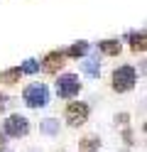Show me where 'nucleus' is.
I'll list each match as a JSON object with an SVG mask.
<instances>
[{
	"instance_id": "ddd939ff",
	"label": "nucleus",
	"mask_w": 147,
	"mask_h": 152,
	"mask_svg": "<svg viewBox=\"0 0 147 152\" xmlns=\"http://www.w3.org/2000/svg\"><path fill=\"white\" fill-rule=\"evenodd\" d=\"M132 52H145V32L132 34Z\"/></svg>"
},
{
	"instance_id": "9d476101",
	"label": "nucleus",
	"mask_w": 147,
	"mask_h": 152,
	"mask_svg": "<svg viewBox=\"0 0 147 152\" xmlns=\"http://www.w3.org/2000/svg\"><path fill=\"white\" fill-rule=\"evenodd\" d=\"M83 71L88 74V76H98V71H101V64H98V59H93V56H91V59H83Z\"/></svg>"
},
{
	"instance_id": "6e6552de",
	"label": "nucleus",
	"mask_w": 147,
	"mask_h": 152,
	"mask_svg": "<svg viewBox=\"0 0 147 152\" xmlns=\"http://www.w3.org/2000/svg\"><path fill=\"white\" fill-rule=\"evenodd\" d=\"M98 145H101V140L93 137V135H88V137H83V140H81L78 150H81V152H93V150H98Z\"/></svg>"
},
{
	"instance_id": "0eeeda50",
	"label": "nucleus",
	"mask_w": 147,
	"mask_h": 152,
	"mask_svg": "<svg viewBox=\"0 0 147 152\" xmlns=\"http://www.w3.org/2000/svg\"><path fill=\"white\" fill-rule=\"evenodd\" d=\"M39 132H44V135H56V132H59V120L47 118L42 125H39Z\"/></svg>"
},
{
	"instance_id": "39448f33",
	"label": "nucleus",
	"mask_w": 147,
	"mask_h": 152,
	"mask_svg": "<svg viewBox=\"0 0 147 152\" xmlns=\"http://www.w3.org/2000/svg\"><path fill=\"white\" fill-rule=\"evenodd\" d=\"M88 118V106L86 103H71V106L66 108V120L71 123V125H83Z\"/></svg>"
},
{
	"instance_id": "7ed1b4c3",
	"label": "nucleus",
	"mask_w": 147,
	"mask_h": 152,
	"mask_svg": "<svg viewBox=\"0 0 147 152\" xmlns=\"http://www.w3.org/2000/svg\"><path fill=\"white\" fill-rule=\"evenodd\" d=\"M78 91H81V81H78V76H74V74L59 76V81H56V93H59L61 98H71V96H76Z\"/></svg>"
},
{
	"instance_id": "2eb2a0df",
	"label": "nucleus",
	"mask_w": 147,
	"mask_h": 152,
	"mask_svg": "<svg viewBox=\"0 0 147 152\" xmlns=\"http://www.w3.org/2000/svg\"><path fill=\"white\" fill-rule=\"evenodd\" d=\"M123 137H125V142H127V145H132V142H135V140H132V132H130V130H125V135H123Z\"/></svg>"
},
{
	"instance_id": "dca6fc26",
	"label": "nucleus",
	"mask_w": 147,
	"mask_h": 152,
	"mask_svg": "<svg viewBox=\"0 0 147 152\" xmlns=\"http://www.w3.org/2000/svg\"><path fill=\"white\" fill-rule=\"evenodd\" d=\"M118 123H120V125H125V123H127V115H125V113H123V115H118Z\"/></svg>"
},
{
	"instance_id": "20e7f679",
	"label": "nucleus",
	"mask_w": 147,
	"mask_h": 152,
	"mask_svg": "<svg viewBox=\"0 0 147 152\" xmlns=\"http://www.w3.org/2000/svg\"><path fill=\"white\" fill-rule=\"evenodd\" d=\"M27 130H29V123H27V118H22V115H10V118L5 120V132H7L10 137L27 135Z\"/></svg>"
},
{
	"instance_id": "f3484780",
	"label": "nucleus",
	"mask_w": 147,
	"mask_h": 152,
	"mask_svg": "<svg viewBox=\"0 0 147 152\" xmlns=\"http://www.w3.org/2000/svg\"><path fill=\"white\" fill-rule=\"evenodd\" d=\"M5 103H7V98L3 96V93H0V110H3V108H5Z\"/></svg>"
},
{
	"instance_id": "1a4fd4ad",
	"label": "nucleus",
	"mask_w": 147,
	"mask_h": 152,
	"mask_svg": "<svg viewBox=\"0 0 147 152\" xmlns=\"http://www.w3.org/2000/svg\"><path fill=\"white\" fill-rule=\"evenodd\" d=\"M101 52L110 54V56L120 54V42H115V39H105V42H101Z\"/></svg>"
},
{
	"instance_id": "f8f14e48",
	"label": "nucleus",
	"mask_w": 147,
	"mask_h": 152,
	"mask_svg": "<svg viewBox=\"0 0 147 152\" xmlns=\"http://www.w3.org/2000/svg\"><path fill=\"white\" fill-rule=\"evenodd\" d=\"M0 81H3V83H15V81H20V69H7V71H3V74H0Z\"/></svg>"
},
{
	"instance_id": "f03ea898",
	"label": "nucleus",
	"mask_w": 147,
	"mask_h": 152,
	"mask_svg": "<svg viewBox=\"0 0 147 152\" xmlns=\"http://www.w3.org/2000/svg\"><path fill=\"white\" fill-rule=\"evenodd\" d=\"M22 96H25V103L29 108H42V106H47V101H49V91H47L44 83H32V86L25 88Z\"/></svg>"
},
{
	"instance_id": "f257e3e1",
	"label": "nucleus",
	"mask_w": 147,
	"mask_h": 152,
	"mask_svg": "<svg viewBox=\"0 0 147 152\" xmlns=\"http://www.w3.org/2000/svg\"><path fill=\"white\" fill-rule=\"evenodd\" d=\"M135 81H137V74L132 66H120V69L113 71V91H118V93L130 91L135 86Z\"/></svg>"
},
{
	"instance_id": "a211bd4d",
	"label": "nucleus",
	"mask_w": 147,
	"mask_h": 152,
	"mask_svg": "<svg viewBox=\"0 0 147 152\" xmlns=\"http://www.w3.org/2000/svg\"><path fill=\"white\" fill-rule=\"evenodd\" d=\"M3 147H5V137L0 135V150H3Z\"/></svg>"
},
{
	"instance_id": "423d86ee",
	"label": "nucleus",
	"mask_w": 147,
	"mask_h": 152,
	"mask_svg": "<svg viewBox=\"0 0 147 152\" xmlns=\"http://www.w3.org/2000/svg\"><path fill=\"white\" fill-rule=\"evenodd\" d=\"M61 66H64V54H61V52H49V54L44 56V64H42V69H44V71L56 74Z\"/></svg>"
},
{
	"instance_id": "9b49d317",
	"label": "nucleus",
	"mask_w": 147,
	"mask_h": 152,
	"mask_svg": "<svg viewBox=\"0 0 147 152\" xmlns=\"http://www.w3.org/2000/svg\"><path fill=\"white\" fill-rule=\"evenodd\" d=\"M86 52H88V44H86V42H76V44L69 47L66 54H69V56H83Z\"/></svg>"
},
{
	"instance_id": "4468645a",
	"label": "nucleus",
	"mask_w": 147,
	"mask_h": 152,
	"mask_svg": "<svg viewBox=\"0 0 147 152\" xmlns=\"http://www.w3.org/2000/svg\"><path fill=\"white\" fill-rule=\"evenodd\" d=\"M37 71H39V64L34 59H27L22 64V69H20V74H37Z\"/></svg>"
}]
</instances>
